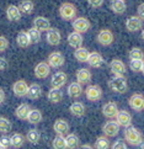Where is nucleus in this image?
<instances>
[{
  "label": "nucleus",
  "instance_id": "1",
  "mask_svg": "<svg viewBox=\"0 0 144 149\" xmlns=\"http://www.w3.org/2000/svg\"><path fill=\"white\" fill-rule=\"evenodd\" d=\"M125 141L132 147H138L142 142H144L142 132L138 128H136V127H132V125L126 127V130H125Z\"/></svg>",
  "mask_w": 144,
  "mask_h": 149
},
{
  "label": "nucleus",
  "instance_id": "2",
  "mask_svg": "<svg viewBox=\"0 0 144 149\" xmlns=\"http://www.w3.org/2000/svg\"><path fill=\"white\" fill-rule=\"evenodd\" d=\"M109 85L112 91H115L117 94H126L128 90V84L125 75H115L109 81Z\"/></svg>",
  "mask_w": 144,
  "mask_h": 149
},
{
  "label": "nucleus",
  "instance_id": "3",
  "mask_svg": "<svg viewBox=\"0 0 144 149\" xmlns=\"http://www.w3.org/2000/svg\"><path fill=\"white\" fill-rule=\"evenodd\" d=\"M59 15L63 20L73 21L78 15V9L72 3H63L59 6Z\"/></svg>",
  "mask_w": 144,
  "mask_h": 149
},
{
  "label": "nucleus",
  "instance_id": "4",
  "mask_svg": "<svg viewBox=\"0 0 144 149\" xmlns=\"http://www.w3.org/2000/svg\"><path fill=\"white\" fill-rule=\"evenodd\" d=\"M102 95H104V91H102V89H101L100 85L90 84V85H88V88L85 89V96H86V99L89 101H93V102L100 101L102 99Z\"/></svg>",
  "mask_w": 144,
  "mask_h": 149
},
{
  "label": "nucleus",
  "instance_id": "5",
  "mask_svg": "<svg viewBox=\"0 0 144 149\" xmlns=\"http://www.w3.org/2000/svg\"><path fill=\"white\" fill-rule=\"evenodd\" d=\"M96 41H97V43H100L101 46L104 47H109L115 41V36L112 33V31L109 30V29H102L99 31L97 36H96Z\"/></svg>",
  "mask_w": 144,
  "mask_h": 149
},
{
  "label": "nucleus",
  "instance_id": "6",
  "mask_svg": "<svg viewBox=\"0 0 144 149\" xmlns=\"http://www.w3.org/2000/svg\"><path fill=\"white\" fill-rule=\"evenodd\" d=\"M72 27L74 31H77V32H80V33H85L88 32L91 27V24H90V21L86 19V17H75L73 20V24H72Z\"/></svg>",
  "mask_w": 144,
  "mask_h": 149
},
{
  "label": "nucleus",
  "instance_id": "7",
  "mask_svg": "<svg viewBox=\"0 0 144 149\" xmlns=\"http://www.w3.org/2000/svg\"><path fill=\"white\" fill-rule=\"evenodd\" d=\"M64 56L62 54V52H52L49 56H48V59H47V63L49 64L51 68H61L64 65Z\"/></svg>",
  "mask_w": 144,
  "mask_h": 149
},
{
  "label": "nucleus",
  "instance_id": "8",
  "mask_svg": "<svg viewBox=\"0 0 144 149\" xmlns=\"http://www.w3.org/2000/svg\"><path fill=\"white\" fill-rule=\"evenodd\" d=\"M121 126L117 123L116 121H107L106 123L102 126V132L105 136H107L109 138L111 137H116L120 133Z\"/></svg>",
  "mask_w": 144,
  "mask_h": 149
},
{
  "label": "nucleus",
  "instance_id": "9",
  "mask_svg": "<svg viewBox=\"0 0 144 149\" xmlns=\"http://www.w3.org/2000/svg\"><path fill=\"white\" fill-rule=\"evenodd\" d=\"M128 104H129L132 110L141 112L144 110V96L142 94H133L128 100Z\"/></svg>",
  "mask_w": 144,
  "mask_h": 149
},
{
  "label": "nucleus",
  "instance_id": "10",
  "mask_svg": "<svg viewBox=\"0 0 144 149\" xmlns=\"http://www.w3.org/2000/svg\"><path fill=\"white\" fill-rule=\"evenodd\" d=\"M143 21L144 20L138 16V15L137 16H131L126 21V29L129 32H137V31H139L143 27Z\"/></svg>",
  "mask_w": 144,
  "mask_h": 149
},
{
  "label": "nucleus",
  "instance_id": "11",
  "mask_svg": "<svg viewBox=\"0 0 144 149\" xmlns=\"http://www.w3.org/2000/svg\"><path fill=\"white\" fill-rule=\"evenodd\" d=\"M115 118H116L117 123L121 127H123V128L132 125V115L128 112L127 110H118V112H117Z\"/></svg>",
  "mask_w": 144,
  "mask_h": 149
},
{
  "label": "nucleus",
  "instance_id": "12",
  "mask_svg": "<svg viewBox=\"0 0 144 149\" xmlns=\"http://www.w3.org/2000/svg\"><path fill=\"white\" fill-rule=\"evenodd\" d=\"M84 93V89H83V85L80 84L79 81H73L68 85L67 88V94L69 97L72 99H78L83 95Z\"/></svg>",
  "mask_w": 144,
  "mask_h": 149
},
{
  "label": "nucleus",
  "instance_id": "13",
  "mask_svg": "<svg viewBox=\"0 0 144 149\" xmlns=\"http://www.w3.org/2000/svg\"><path fill=\"white\" fill-rule=\"evenodd\" d=\"M117 112H118V105L115 101H109L102 106V115L106 118H115Z\"/></svg>",
  "mask_w": 144,
  "mask_h": 149
},
{
  "label": "nucleus",
  "instance_id": "14",
  "mask_svg": "<svg viewBox=\"0 0 144 149\" xmlns=\"http://www.w3.org/2000/svg\"><path fill=\"white\" fill-rule=\"evenodd\" d=\"M86 63L91 68H100V67L104 65L105 59H104V57L101 56V53H99V52H90Z\"/></svg>",
  "mask_w": 144,
  "mask_h": 149
},
{
  "label": "nucleus",
  "instance_id": "15",
  "mask_svg": "<svg viewBox=\"0 0 144 149\" xmlns=\"http://www.w3.org/2000/svg\"><path fill=\"white\" fill-rule=\"evenodd\" d=\"M68 80V75L64 72H57L52 75L51 78V85L53 88H63L67 84Z\"/></svg>",
  "mask_w": 144,
  "mask_h": 149
},
{
  "label": "nucleus",
  "instance_id": "16",
  "mask_svg": "<svg viewBox=\"0 0 144 149\" xmlns=\"http://www.w3.org/2000/svg\"><path fill=\"white\" fill-rule=\"evenodd\" d=\"M51 73V67L47 62H40L35 67V75L37 79H46Z\"/></svg>",
  "mask_w": 144,
  "mask_h": 149
},
{
  "label": "nucleus",
  "instance_id": "17",
  "mask_svg": "<svg viewBox=\"0 0 144 149\" xmlns=\"http://www.w3.org/2000/svg\"><path fill=\"white\" fill-rule=\"evenodd\" d=\"M69 130H70V126H69L68 121L64 118H58L56 120V122L53 123V131H54L57 134H68Z\"/></svg>",
  "mask_w": 144,
  "mask_h": 149
},
{
  "label": "nucleus",
  "instance_id": "18",
  "mask_svg": "<svg viewBox=\"0 0 144 149\" xmlns=\"http://www.w3.org/2000/svg\"><path fill=\"white\" fill-rule=\"evenodd\" d=\"M110 70L113 75H125L126 64L121 59H112L110 63Z\"/></svg>",
  "mask_w": 144,
  "mask_h": 149
},
{
  "label": "nucleus",
  "instance_id": "19",
  "mask_svg": "<svg viewBox=\"0 0 144 149\" xmlns=\"http://www.w3.org/2000/svg\"><path fill=\"white\" fill-rule=\"evenodd\" d=\"M27 89H29V84L25 80H17V81H15L14 85H13V93L15 94V96H17V97L26 96Z\"/></svg>",
  "mask_w": 144,
  "mask_h": 149
},
{
  "label": "nucleus",
  "instance_id": "20",
  "mask_svg": "<svg viewBox=\"0 0 144 149\" xmlns=\"http://www.w3.org/2000/svg\"><path fill=\"white\" fill-rule=\"evenodd\" d=\"M47 42L48 45L51 46H58L62 41V35H61V31L57 30V29H49L47 31Z\"/></svg>",
  "mask_w": 144,
  "mask_h": 149
},
{
  "label": "nucleus",
  "instance_id": "21",
  "mask_svg": "<svg viewBox=\"0 0 144 149\" xmlns=\"http://www.w3.org/2000/svg\"><path fill=\"white\" fill-rule=\"evenodd\" d=\"M91 78H93V74L88 68H80L77 70V81H79L81 85L89 84L91 81Z\"/></svg>",
  "mask_w": 144,
  "mask_h": 149
},
{
  "label": "nucleus",
  "instance_id": "22",
  "mask_svg": "<svg viewBox=\"0 0 144 149\" xmlns=\"http://www.w3.org/2000/svg\"><path fill=\"white\" fill-rule=\"evenodd\" d=\"M67 42L74 49L78 48V47H81L83 46V35L80 32H77V31H73V32H70L68 35Z\"/></svg>",
  "mask_w": 144,
  "mask_h": 149
},
{
  "label": "nucleus",
  "instance_id": "23",
  "mask_svg": "<svg viewBox=\"0 0 144 149\" xmlns=\"http://www.w3.org/2000/svg\"><path fill=\"white\" fill-rule=\"evenodd\" d=\"M33 27H36L41 32H45V31L47 32L51 29V21L43 16H36L33 20Z\"/></svg>",
  "mask_w": 144,
  "mask_h": 149
},
{
  "label": "nucleus",
  "instance_id": "24",
  "mask_svg": "<svg viewBox=\"0 0 144 149\" xmlns=\"http://www.w3.org/2000/svg\"><path fill=\"white\" fill-rule=\"evenodd\" d=\"M47 99L52 104H59L61 101L63 100V91H62V89L52 86V89L47 94Z\"/></svg>",
  "mask_w": 144,
  "mask_h": 149
},
{
  "label": "nucleus",
  "instance_id": "25",
  "mask_svg": "<svg viewBox=\"0 0 144 149\" xmlns=\"http://www.w3.org/2000/svg\"><path fill=\"white\" fill-rule=\"evenodd\" d=\"M110 6H111V10L116 15H123L127 10L126 0H112Z\"/></svg>",
  "mask_w": 144,
  "mask_h": 149
},
{
  "label": "nucleus",
  "instance_id": "26",
  "mask_svg": "<svg viewBox=\"0 0 144 149\" xmlns=\"http://www.w3.org/2000/svg\"><path fill=\"white\" fill-rule=\"evenodd\" d=\"M21 11L19 6H16V5H9L8 9H6V17L13 21V22H16V21H20L21 19Z\"/></svg>",
  "mask_w": 144,
  "mask_h": 149
},
{
  "label": "nucleus",
  "instance_id": "27",
  "mask_svg": "<svg viewBox=\"0 0 144 149\" xmlns=\"http://www.w3.org/2000/svg\"><path fill=\"white\" fill-rule=\"evenodd\" d=\"M69 112L74 117H83L86 112V109H85V105L83 102H73L69 107Z\"/></svg>",
  "mask_w": 144,
  "mask_h": 149
},
{
  "label": "nucleus",
  "instance_id": "28",
  "mask_svg": "<svg viewBox=\"0 0 144 149\" xmlns=\"http://www.w3.org/2000/svg\"><path fill=\"white\" fill-rule=\"evenodd\" d=\"M42 95V88L38 84H31L29 85V89H27V94H26V96L31 100H37L40 99Z\"/></svg>",
  "mask_w": 144,
  "mask_h": 149
},
{
  "label": "nucleus",
  "instance_id": "29",
  "mask_svg": "<svg viewBox=\"0 0 144 149\" xmlns=\"http://www.w3.org/2000/svg\"><path fill=\"white\" fill-rule=\"evenodd\" d=\"M89 49L85 48V47H78L75 48V52H74V58L79 62V63H86L88 57H89Z\"/></svg>",
  "mask_w": 144,
  "mask_h": 149
},
{
  "label": "nucleus",
  "instance_id": "30",
  "mask_svg": "<svg viewBox=\"0 0 144 149\" xmlns=\"http://www.w3.org/2000/svg\"><path fill=\"white\" fill-rule=\"evenodd\" d=\"M17 6H19V9H20L21 14L30 15V14H32V11H33L35 4H33V1H32V0H22V1L19 3Z\"/></svg>",
  "mask_w": 144,
  "mask_h": 149
},
{
  "label": "nucleus",
  "instance_id": "31",
  "mask_svg": "<svg viewBox=\"0 0 144 149\" xmlns=\"http://www.w3.org/2000/svg\"><path fill=\"white\" fill-rule=\"evenodd\" d=\"M43 118V116H42V112L40 110L37 109H31L30 112H29V116H27V121L32 125H38L40 122L42 121Z\"/></svg>",
  "mask_w": 144,
  "mask_h": 149
},
{
  "label": "nucleus",
  "instance_id": "32",
  "mask_svg": "<svg viewBox=\"0 0 144 149\" xmlns=\"http://www.w3.org/2000/svg\"><path fill=\"white\" fill-rule=\"evenodd\" d=\"M30 105L27 104H21L17 109L15 110V116L17 117L19 120H27V116H29V112H30Z\"/></svg>",
  "mask_w": 144,
  "mask_h": 149
},
{
  "label": "nucleus",
  "instance_id": "33",
  "mask_svg": "<svg viewBox=\"0 0 144 149\" xmlns=\"http://www.w3.org/2000/svg\"><path fill=\"white\" fill-rule=\"evenodd\" d=\"M16 42H17V45L21 47V48L29 47L31 45V42H30V38H29L27 31H20V32L17 33V37H16Z\"/></svg>",
  "mask_w": 144,
  "mask_h": 149
},
{
  "label": "nucleus",
  "instance_id": "34",
  "mask_svg": "<svg viewBox=\"0 0 144 149\" xmlns=\"http://www.w3.org/2000/svg\"><path fill=\"white\" fill-rule=\"evenodd\" d=\"M65 143H67V148H78L80 146V139L75 133H68L65 137Z\"/></svg>",
  "mask_w": 144,
  "mask_h": 149
},
{
  "label": "nucleus",
  "instance_id": "35",
  "mask_svg": "<svg viewBox=\"0 0 144 149\" xmlns=\"http://www.w3.org/2000/svg\"><path fill=\"white\" fill-rule=\"evenodd\" d=\"M26 141V137L22 136L21 133H14V134L10 137V142H11V147L14 148H20L24 146V143Z\"/></svg>",
  "mask_w": 144,
  "mask_h": 149
},
{
  "label": "nucleus",
  "instance_id": "36",
  "mask_svg": "<svg viewBox=\"0 0 144 149\" xmlns=\"http://www.w3.org/2000/svg\"><path fill=\"white\" fill-rule=\"evenodd\" d=\"M26 139H27L31 144H37V143L40 142L41 139V133L36 128H32L27 132V134H26Z\"/></svg>",
  "mask_w": 144,
  "mask_h": 149
},
{
  "label": "nucleus",
  "instance_id": "37",
  "mask_svg": "<svg viewBox=\"0 0 144 149\" xmlns=\"http://www.w3.org/2000/svg\"><path fill=\"white\" fill-rule=\"evenodd\" d=\"M29 38H30V42L31 45H35V43H38L41 41V31H38L36 27H31L29 31Z\"/></svg>",
  "mask_w": 144,
  "mask_h": 149
},
{
  "label": "nucleus",
  "instance_id": "38",
  "mask_svg": "<svg viewBox=\"0 0 144 149\" xmlns=\"http://www.w3.org/2000/svg\"><path fill=\"white\" fill-rule=\"evenodd\" d=\"M52 147L54 149H64V148H67L65 137H64L63 134H57L56 138L52 142Z\"/></svg>",
  "mask_w": 144,
  "mask_h": 149
},
{
  "label": "nucleus",
  "instance_id": "39",
  "mask_svg": "<svg viewBox=\"0 0 144 149\" xmlns=\"http://www.w3.org/2000/svg\"><path fill=\"white\" fill-rule=\"evenodd\" d=\"M110 147V139L107 136H100L95 142V148L97 149H107Z\"/></svg>",
  "mask_w": 144,
  "mask_h": 149
},
{
  "label": "nucleus",
  "instance_id": "40",
  "mask_svg": "<svg viewBox=\"0 0 144 149\" xmlns=\"http://www.w3.org/2000/svg\"><path fill=\"white\" fill-rule=\"evenodd\" d=\"M13 128V125L10 120H8L6 117H0V133H4V134H6L11 131Z\"/></svg>",
  "mask_w": 144,
  "mask_h": 149
},
{
  "label": "nucleus",
  "instance_id": "41",
  "mask_svg": "<svg viewBox=\"0 0 144 149\" xmlns=\"http://www.w3.org/2000/svg\"><path fill=\"white\" fill-rule=\"evenodd\" d=\"M129 59H144V52L139 47H134L129 51Z\"/></svg>",
  "mask_w": 144,
  "mask_h": 149
},
{
  "label": "nucleus",
  "instance_id": "42",
  "mask_svg": "<svg viewBox=\"0 0 144 149\" xmlns=\"http://www.w3.org/2000/svg\"><path fill=\"white\" fill-rule=\"evenodd\" d=\"M143 61L144 59H131L129 61V68L133 72H141L142 70V65H143Z\"/></svg>",
  "mask_w": 144,
  "mask_h": 149
},
{
  "label": "nucleus",
  "instance_id": "43",
  "mask_svg": "<svg viewBox=\"0 0 144 149\" xmlns=\"http://www.w3.org/2000/svg\"><path fill=\"white\" fill-rule=\"evenodd\" d=\"M113 149H126L127 148V142L125 141V138H118L117 141H115V143L112 144Z\"/></svg>",
  "mask_w": 144,
  "mask_h": 149
},
{
  "label": "nucleus",
  "instance_id": "44",
  "mask_svg": "<svg viewBox=\"0 0 144 149\" xmlns=\"http://www.w3.org/2000/svg\"><path fill=\"white\" fill-rule=\"evenodd\" d=\"M8 47H9V41L4 36H0V52L6 51Z\"/></svg>",
  "mask_w": 144,
  "mask_h": 149
},
{
  "label": "nucleus",
  "instance_id": "45",
  "mask_svg": "<svg viewBox=\"0 0 144 149\" xmlns=\"http://www.w3.org/2000/svg\"><path fill=\"white\" fill-rule=\"evenodd\" d=\"M88 3H89V5H90L91 8H94V9H99V8L102 6L104 0H88Z\"/></svg>",
  "mask_w": 144,
  "mask_h": 149
},
{
  "label": "nucleus",
  "instance_id": "46",
  "mask_svg": "<svg viewBox=\"0 0 144 149\" xmlns=\"http://www.w3.org/2000/svg\"><path fill=\"white\" fill-rule=\"evenodd\" d=\"M0 143H1V144L4 146L5 149L11 147V142H10V138H9V137H5V136L1 137V138H0Z\"/></svg>",
  "mask_w": 144,
  "mask_h": 149
},
{
  "label": "nucleus",
  "instance_id": "47",
  "mask_svg": "<svg viewBox=\"0 0 144 149\" xmlns=\"http://www.w3.org/2000/svg\"><path fill=\"white\" fill-rule=\"evenodd\" d=\"M137 14H138V16L144 20V3L139 4V6H138V9H137Z\"/></svg>",
  "mask_w": 144,
  "mask_h": 149
},
{
  "label": "nucleus",
  "instance_id": "48",
  "mask_svg": "<svg viewBox=\"0 0 144 149\" xmlns=\"http://www.w3.org/2000/svg\"><path fill=\"white\" fill-rule=\"evenodd\" d=\"M6 67H8V61L5 59V58L0 57V72L5 70V69H6Z\"/></svg>",
  "mask_w": 144,
  "mask_h": 149
},
{
  "label": "nucleus",
  "instance_id": "49",
  "mask_svg": "<svg viewBox=\"0 0 144 149\" xmlns=\"http://www.w3.org/2000/svg\"><path fill=\"white\" fill-rule=\"evenodd\" d=\"M4 101H5V91L1 88H0V105H1Z\"/></svg>",
  "mask_w": 144,
  "mask_h": 149
},
{
  "label": "nucleus",
  "instance_id": "50",
  "mask_svg": "<svg viewBox=\"0 0 144 149\" xmlns=\"http://www.w3.org/2000/svg\"><path fill=\"white\" fill-rule=\"evenodd\" d=\"M81 148H91V146L90 144H84V146H81Z\"/></svg>",
  "mask_w": 144,
  "mask_h": 149
},
{
  "label": "nucleus",
  "instance_id": "51",
  "mask_svg": "<svg viewBox=\"0 0 144 149\" xmlns=\"http://www.w3.org/2000/svg\"><path fill=\"white\" fill-rule=\"evenodd\" d=\"M142 74H143V75H144V61H143V65H142Z\"/></svg>",
  "mask_w": 144,
  "mask_h": 149
},
{
  "label": "nucleus",
  "instance_id": "52",
  "mask_svg": "<svg viewBox=\"0 0 144 149\" xmlns=\"http://www.w3.org/2000/svg\"><path fill=\"white\" fill-rule=\"evenodd\" d=\"M141 36H142V40H143V41H144V30H143V31H142V35H141Z\"/></svg>",
  "mask_w": 144,
  "mask_h": 149
},
{
  "label": "nucleus",
  "instance_id": "53",
  "mask_svg": "<svg viewBox=\"0 0 144 149\" xmlns=\"http://www.w3.org/2000/svg\"><path fill=\"white\" fill-rule=\"evenodd\" d=\"M0 149H5V148H4V146L1 144V143H0Z\"/></svg>",
  "mask_w": 144,
  "mask_h": 149
},
{
  "label": "nucleus",
  "instance_id": "54",
  "mask_svg": "<svg viewBox=\"0 0 144 149\" xmlns=\"http://www.w3.org/2000/svg\"><path fill=\"white\" fill-rule=\"evenodd\" d=\"M75 1H78V0H75Z\"/></svg>",
  "mask_w": 144,
  "mask_h": 149
}]
</instances>
